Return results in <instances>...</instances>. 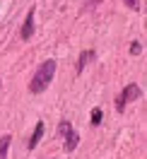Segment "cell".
Wrapping results in <instances>:
<instances>
[{"label":"cell","instance_id":"6","mask_svg":"<svg viewBox=\"0 0 147 159\" xmlns=\"http://www.w3.org/2000/svg\"><path fill=\"white\" fill-rule=\"evenodd\" d=\"M92 58H94V51H85V53L80 56V60H77V72H82V70H85V65H87Z\"/></svg>","mask_w":147,"mask_h":159},{"label":"cell","instance_id":"5","mask_svg":"<svg viewBox=\"0 0 147 159\" xmlns=\"http://www.w3.org/2000/svg\"><path fill=\"white\" fill-rule=\"evenodd\" d=\"M41 135H44V120H39V123L34 125V133H31V138H29V149H34L36 145H39Z\"/></svg>","mask_w":147,"mask_h":159},{"label":"cell","instance_id":"2","mask_svg":"<svg viewBox=\"0 0 147 159\" xmlns=\"http://www.w3.org/2000/svg\"><path fill=\"white\" fill-rule=\"evenodd\" d=\"M140 94H142V89H140L137 84H128L126 89L116 97V111H118V113H123V111H126V106H128V101L140 99Z\"/></svg>","mask_w":147,"mask_h":159},{"label":"cell","instance_id":"9","mask_svg":"<svg viewBox=\"0 0 147 159\" xmlns=\"http://www.w3.org/2000/svg\"><path fill=\"white\" fill-rule=\"evenodd\" d=\"M130 53H133V56L142 53V43H133V46H130Z\"/></svg>","mask_w":147,"mask_h":159},{"label":"cell","instance_id":"8","mask_svg":"<svg viewBox=\"0 0 147 159\" xmlns=\"http://www.w3.org/2000/svg\"><path fill=\"white\" fill-rule=\"evenodd\" d=\"M101 118H104L101 109H92V125H99V123H101Z\"/></svg>","mask_w":147,"mask_h":159},{"label":"cell","instance_id":"1","mask_svg":"<svg viewBox=\"0 0 147 159\" xmlns=\"http://www.w3.org/2000/svg\"><path fill=\"white\" fill-rule=\"evenodd\" d=\"M53 75H56V60H44L39 65V70H36V75H34L31 82H29V92L31 94H41V92L51 84Z\"/></svg>","mask_w":147,"mask_h":159},{"label":"cell","instance_id":"10","mask_svg":"<svg viewBox=\"0 0 147 159\" xmlns=\"http://www.w3.org/2000/svg\"><path fill=\"white\" fill-rule=\"evenodd\" d=\"M126 5L130 10H140V2H137V0H126Z\"/></svg>","mask_w":147,"mask_h":159},{"label":"cell","instance_id":"4","mask_svg":"<svg viewBox=\"0 0 147 159\" xmlns=\"http://www.w3.org/2000/svg\"><path fill=\"white\" fill-rule=\"evenodd\" d=\"M20 36H22L24 41H29L31 36H34V7H31V10L27 12V20H24V24H22Z\"/></svg>","mask_w":147,"mask_h":159},{"label":"cell","instance_id":"3","mask_svg":"<svg viewBox=\"0 0 147 159\" xmlns=\"http://www.w3.org/2000/svg\"><path fill=\"white\" fill-rule=\"evenodd\" d=\"M58 133H60V138L65 140V149H68V152H75V147H77V142H80V135L72 130L70 120H60L58 123Z\"/></svg>","mask_w":147,"mask_h":159},{"label":"cell","instance_id":"7","mask_svg":"<svg viewBox=\"0 0 147 159\" xmlns=\"http://www.w3.org/2000/svg\"><path fill=\"white\" fill-rule=\"evenodd\" d=\"M10 142H12V138H10V135L0 138V159H5V157H7V149H10Z\"/></svg>","mask_w":147,"mask_h":159}]
</instances>
